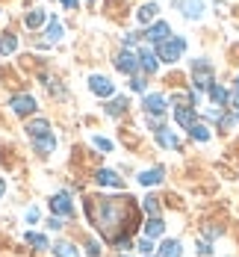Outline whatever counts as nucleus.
Instances as JSON below:
<instances>
[{
  "mask_svg": "<svg viewBox=\"0 0 239 257\" xmlns=\"http://www.w3.org/2000/svg\"><path fill=\"white\" fill-rule=\"evenodd\" d=\"M86 216L95 225V231L112 245H118L121 239H133V233L142 225L139 204L130 195H89Z\"/></svg>",
  "mask_w": 239,
  "mask_h": 257,
  "instance_id": "f257e3e1",
  "label": "nucleus"
},
{
  "mask_svg": "<svg viewBox=\"0 0 239 257\" xmlns=\"http://www.w3.org/2000/svg\"><path fill=\"white\" fill-rule=\"evenodd\" d=\"M186 51V39H165L162 45H157V56L162 62H177Z\"/></svg>",
  "mask_w": 239,
  "mask_h": 257,
  "instance_id": "f03ea898",
  "label": "nucleus"
},
{
  "mask_svg": "<svg viewBox=\"0 0 239 257\" xmlns=\"http://www.w3.org/2000/svg\"><path fill=\"white\" fill-rule=\"evenodd\" d=\"M192 80H195V89H210L212 86V65L207 59L192 62Z\"/></svg>",
  "mask_w": 239,
  "mask_h": 257,
  "instance_id": "7ed1b4c3",
  "label": "nucleus"
},
{
  "mask_svg": "<svg viewBox=\"0 0 239 257\" xmlns=\"http://www.w3.org/2000/svg\"><path fill=\"white\" fill-rule=\"evenodd\" d=\"M51 207H53V213H59L62 219L65 216H74V204H71V195L68 192H56L51 198Z\"/></svg>",
  "mask_w": 239,
  "mask_h": 257,
  "instance_id": "20e7f679",
  "label": "nucleus"
},
{
  "mask_svg": "<svg viewBox=\"0 0 239 257\" xmlns=\"http://www.w3.org/2000/svg\"><path fill=\"white\" fill-rule=\"evenodd\" d=\"M115 68L118 71H124V74H136V68H139V56L130 51H121L115 56Z\"/></svg>",
  "mask_w": 239,
  "mask_h": 257,
  "instance_id": "39448f33",
  "label": "nucleus"
},
{
  "mask_svg": "<svg viewBox=\"0 0 239 257\" xmlns=\"http://www.w3.org/2000/svg\"><path fill=\"white\" fill-rule=\"evenodd\" d=\"M89 89H92L98 98H109V95L115 92V86H112L106 77H101V74H92V77H89Z\"/></svg>",
  "mask_w": 239,
  "mask_h": 257,
  "instance_id": "423d86ee",
  "label": "nucleus"
},
{
  "mask_svg": "<svg viewBox=\"0 0 239 257\" xmlns=\"http://www.w3.org/2000/svg\"><path fill=\"white\" fill-rule=\"evenodd\" d=\"M9 106H12L18 115H30V112H36V98H33V95H15V98L9 101Z\"/></svg>",
  "mask_w": 239,
  "mask_h": 257,
  "instance_id": "0eeeda50",
  "label": "nucleus"
},
{
  "mask_svg": "<svg viewBox=\"0 0 239 257\" xmlns=\"http://www.w3.org/2000/svg\"><path fill=\"white\" fill-rule=\"evenodd\" d=\"M139 65H142V71H148V74H154L157 71V65H159V56L151 48H139Z\"/></svg>",
  "mask_w": 239,
  "mask_h": 257,
  "instance_id": "6e6552de",
  "label": "nucleus"
},
{
  "mask_svg": "<svg viewBox=\"0 0 239 257\" xmlns=\"http://www.w3.org/2000/svg\"><path fill=\"white\" fill-rule=\"evenodd\" d=\"M142 106H145L148 115H162V112H165V98H162V95H145Z\"/></svg>",
  "mask_w": 239,
  "mask_h": 257,
  "instance_id": "1a4fd4ad",
  "label": "nucleus"
},
{
  "mask_svg": "<svg viewBox=\"0 0 239 257\" xmlns=\"http://www.w3.org/2000/svg\"><path fill=\"white\" fill-rule=\"evenodd\" d=\"M174 121H177L180 127L189 130L195 124V109H192V106H177V109H174Z\"/></svg>",
  "mask_w": 239,
  "mask_h": 257,
  "instance_id": "9d476101",
  "label": "nucleus"
},
{
  "mask_svg": "<svg viewBox=\"0 0 239 257\" xmlns=\"http://www.w3.org/2000/svg\"><path fill=\"white\" fill-rule=\"evenodd\" d=\"M98 183H101V186H115V189H121V186H124V180L118 178V175H115V172H112V169H101V172H98Z\"/></svg>",
  "mask_w": 239,
  "mask_h": 257,
  "instance_id": "9b49d317",
  "label": "nucleus"
},
{
  "mask_svg": "<svg viewBox=\"0 0 239 257\" xmlns=\"http://www.w3.org/2000/svg\"><path fill=\"white\" fill-rule=\"evenodd\" d=\"M168 33H171V30H168V24H165V21H157V24H154L151 30H148V33H145V36H148L151 42H157V45H162V42L168 39Z\"/></svg>",
  "mask_w": 239,
  "mask_h": 257,
  "instance_id": "f8f14e48",
  "label": "nucleus"
},
{
  "mask_svg": "<svg viewBox=\"0 0 239 257\" xmlns=\"http://www.w3.org/2000/svg\"><path fill=\"white\" fill-rule=\"evenodd\" d=\"M162 233H165L162 219H159V216H151V219L145 222V236H148V239H157V236H162Z\"/></svg>",
  "mask_w": 239,
  "mask_h": 257,
  "instance_id": "ddd939ff",
  "label": "nucleus"
},
{
  "mask_svg": "<svg viewBox=\"0 0 239 257\" xmlns=\"http://www.w3.org/2000/svg\"><path fill=\"white\" fill-rule=\"evenodd\" d=\"M33 145H36V151H39V154H48V151L56 148V136H53V133H45V136L33 139Z\"/></svg>",
  "mask_w": 239,
  "mask_h": 257,
  "instance_id": "4468645a",
  "label": "nucleus"
},
{
  "mask_svg": "<svg viewBox=\"0 0 239 257\" xmlns=\"http://www.w3.org/2000/svg\"><path fill=\"white\" fill-rule=\"evenodd\" d=\"M162 175H165L162 169H148V172L139 175V183L142 186H157V183H162Z\"/></svg>",
  "mask_w": 239,
  "mask_h": 257,
  "instance_id": "2eb2a0df",
  "label": "nucleus"
},
{
  "mask_svg": "<svg viewBox=\"0 0 239 257\" xmlns=\"http://www.w3.org/2000/svg\"><path fill=\"white\" fill-rule=\"evenodd\" d=\"M157 142L162 145V148H177V145H180V139H177V136H174L168 127L157 130Z\"/></svg>",
  "mask_w": 239,
  "mask_h": 257,
  "instance_id": "dca6fc26",
  "label": "nucleus"
},
{
  "mask_svg": "<svg viewBox=\"0 0 239 257\" xmlns=\"http://www.w3.org/2000/svg\"><path fill=\"white\" fill-rule=\"evenodd\" d=\"M27 133H30L33 139H39V136H45V133H51V124H48L45 118H36V121H30V124H27Z\"/></svg>",
  "mask_w": 239,
  "mask_h": 257,
  "instance_id": "f3484780",
  "label": "nucleus"
},
{
  "mask_svg": "<svg viewBox=\"0 0 239 257\" xmlns=\"http://www.w3.org/2000/svg\"><path fill=\"white\" fill-rule=\"evenodd\" d=\"M180 242L177 239H165L162 245H159V257H180Z\"/></svg>",
  "mask_w": 239,
  "mask_h": 257,
  "instance_id": "a211bd4d",
  "label": "nucleus"
},
{
  "mask_svg": "<svg viewBox=\"0 0 239 257\" xmlns=\"http://www.w3.org/2000/svg\"><path fill=\"white\" fill-rule=\"evenodd\" d=\"M157 12H159L157 3H145V6L139 9V21H142V24H151V21L157 18Z\"/></svg>",
  "mask_w": 239,
  "mask_h": 257,
  "instance_id": "6ab92c4d",
  "label": "nucleus"
},
{
  "mask_svg": "<svg viewBox=\"0 0 239 257\" xmlns=\"http://www.w3.org/2000/svg\"><path fill=\"white\" fill-rule=\"evenodd\" d=\"M15 48H18V39H15L12 33H6V36L0 39V56H9Z\"/></svg>",
  "mask_w": 239,
  "mask_h": 257,
  "instance_id": "aec40b11",
  "label": "nucleus"
},
{
  "mask_svg": "<svg viewBox=\"0 0 239 257\" xmlns=\"http://www.w3.org/2000/svg\"><path fill=\"white\" fill-rule=\"evenodd\" d=\"M45 21H48V15H45V9H33V12L27 15V27H30V30H36V27H42Z\"/></svg>",
  "mask_w": 239,
  "mask_h": 257,
  "instance_id": "412c9836",
  "label": "nucleus"
},
{
  "mask_svg": "<svg viewBox=\"0 0 239 257\" xmlns=\"http://www.w3.org/2000/svg\"><path fill=\"white\" fill-rule=\"evenodd\" d=\"M189 136H192L195 142H207V139H210V130L204 127V124H198V121H195V124L189 127Z\"/></svg>",
  "mask_w": 239,
  "mask_h": 257,
  "instance_id": "4be33fe9",
  "label": "nucleus"
},
{
  "mask_svg": "<svg viewBox=\"0 0 239 257\" xmlns=\"http://www.w3.org/2000/svg\"><path fill=\"white\" fill-rule=\"evenodd\" d=\"M210 98H212V103L224 106V103H227V89H221V86H215V83H212V86H210Z\"/></svg>",
  "mask_w": 239,
  "mask_h": 257,
  "instance_id": "5701e85b",
  "label": "nucleus"
},
{
  "mask_svg": "<svg viewBox=\"0 0 239 257\" xmlns=\"http://www.w3.org/2000/svg\"><path fill=\"white\" fill-rule=\"evenodd\" d=\"M27 242H30V245H36V248H42V251H45V248H51V242H48V236H42V233H27Z\"/></svg>",
  "mask_w": 239,
  "mask_h": 257,
  "instance_id": "b1692460",
  "label": "nucleus"
},
{
  "mask_svg": "<svg viewBox=\"0 0 239 257\" xmlns=\"http://www.w3.org/2000/svg\"><path fill=\"white\" fill-rule=\"evenodd\" d=\"M53 251H56V257H77V248L71 242H56Z\"/></svg>",
  "mask_w": 239,
  "mask_h": 257,
  "instance_id": "393cba45",
  "label": "nucleus"
},
{
  "mask_svg": "<svg viewBox=\"0 0 239 257\" xmlns=\"http://www.w3.org/2000/svg\"><path fill=\"white\" fill-rule=\"evenodd\" d=\"M124 109H127V98H115L112 103H106V112L109 115H121Z\"/></svg>",
  "mask_w": 239,
  "mask_h": 257,
  "instance_id": "a878e982",
  "label": "nucleus"
},
{
  "mask_svg": "<svg viewBox=\"0 0 239 257\" xmlns=\"http://www.w3.org/2000/svg\"><path fill=\"white\" fill-rule=\"evenodd\" d=\"M142 207H145V213H148V216H159V201L154 198V195H148Z\"/></svg>",
  "mask_w": 239,
  "mask_h": 257,
  "instance_id": "bb28decb",
  "label": "nucleus"
},
{
  "mask_svg": "<svg viewBox=\"0 0 239 257\" xmlns=\"http://www.w3.org/2000/svg\"><path fill=\"white\" fill-rule=\"evenodd\" d=\"M48 39H51V42H59V39H62V24H59V21H51V24H48Z\"/></svg>",
  "mask_w": 239,
  "mask_h": 257,
  "instance_id": "cd10ccee",
  "label": "nucleus"
},
{
  "mask_svg": "<svg viewBox=\"0 0 239 257\" xmlns=\"http://www.w3.org/2000/svg\"><path fill=\"white\" fill-rule=\"evenodd\" d=\"M201 15V0H186V18H198Z\"/></svg>",
  "mask_w": 239,
  "mask_h": 257,
  "instance_id": "c85d7f7f",
  "label": "nucleus"
},
{
  "mask_svg": "<svg viewBox=\"0 0 239 257\" xmlns=\"http://www.w3.org/2000/svg\"><path fill=\"white\" fill-rule=\"evenodd\" d=\"M136 248H139L142 254H151V251H154V242H151V239L145 236V239H139V245H136Z\"/></svg>",
  "mask_w": 239,
  "mask_h": 257,
  "instance_id": "c756f323",
  "label": "nucleus"
},
{
  "mask_svg": "<svg viewBox=\"0 0 239 257\" xmlns=\"http://www.w3.org/2000/svg\"><path fill=\"white\" fill-rule=\"evenodd\" d=\"M95 145H98L101 151H112V142H109V139H104V136H95Z\"/></svg>",
  "mask_w": 239,
  "mask_h": 257,
  "instance_id": "7c9ffc66",
  "label": "nucleus"
},
{
  "mask_svg": "<svg viewBox=\"0 0 239 257\" xmlns=\"http://www.w3.org/2000/svg\"><path fill=\"white\" fill-rule=\"evenodd\" d=\"M48 228H51V231H59V228H62V216H56V213H53L51 219H48Z\"/></svg>",
  "mask_w": 239,
  "mask_h": 257,
  "instance_id": "2f4dec72",
  "label": "nucleus"
},
{
  "mask_svg": "<svg viewBox=\"0 0 239 257\" xmlns=\"http://www.w3.org/2000/svg\"><path fill=\"white\" fill-rule=\"evenodd\" d=\"M130 89H133V92H145V80L133 74V80H130Z\"/></svg>",
  "mask_w": 239,
  "mask_h": 257,
  "instance_id": "473e14b6",
  "label": "nucleus"
},
{
  "mask_svg": "<svg viewBox=\"0 0 239 257\" xmlns=\"http://www.w3.org/2000/svg\"><path fill=\"white\" fill-rule=\"evenodd\" d=\"M86 251H89L92 257H98V254H101V248H98V242H95V239H92V242L86 245Z\"/></svg>",
  "mask_w": 239,
  "mask_h": 257,
  "instance_id": "72a5a7b5",
  "label": "nucleus"
},
{
  "mask_svg": "<svg viewBox=\"0 0 239 257\" xmlns=\"http://www.w3.org/2000/svg\"><path fill=\"white\" fill-rule=\"evenodd\" d=\"M139 36H142V33H130V36H124V45H127V48L136 45V42H139Z\"/></svg>",
  "mask_w": 239,
  "mask_h": 257,
  "instance_id": "f704fd0d",
  "label": "nucleus"
},
{
  "mask_svg": "<svg viewBox=\"0 0 239 257\" xmlns=\"http://www.w3.org/2000/svg\"><path fill=\"white\" fill-rule=\"evenodd\" d=\"M198 254H212L210 242H198Z\"/></svg>",
  "mask_w": 239,
  "mask_h": 257,
  "instance_id": "c9c22d12",
  "label": "nucleus"
},
{
  "mask_svg": "<svg viewBox=\"0 0 239 257\" xmlns=\"http://www.w3.org/2000/svg\"><path fill=\"white\" fill-rule=\"evenodd\" d=\"M36 219H39V210H36V207H30V210H27V222H36Z\"/></svg>",
  "mask_w": 239,
  "mask_h": 257,
  "instance_id": "e433bc0d",
  "label": "nucleus"
},
{
  "mask_svg": "<svg viewBox=\"0 0 239 257\" xmlns=\"http://www.w3.org/2000/svg\"><path fill=\"white\" fill-rule=\"evenodd\" d=\"M233 103L239 106V77H236V92H233Z\"/></svg>",
  "mask_w": 239,
  "mask_h": 257,
  "instance_id": "4c0bfd02",
  "label": "nucleus"
},
{
  "mask_svg": "<svg viewBox=\"0 0 239 257\" xmlns=\"http://www.w3.org/2000/svg\"><path fill=\"white\" fill-rule=\"evenodd\" d=\"M62 3H65L68 9H74V6H77V0H62Z\"/></svg>",
  "mask_w": 239,
  "mask_h": 257,
  "instance_id": "58836bf2",
  "label": "nucleus"
},
{
  "mask_svg": "<svg viewBox=\"0 0 239 257\" xmlns=\"http://www.w3.org/2000/svg\"><path fill=\"white\" fill-rule=\"evenodd\" d=\"M3 192H6V183H3V178H0V198H3Z\"/></svg>",
  "mask_w": 239,
  "mask_h": 257,
  "instance_id": "ea45409f",
  "label": "nucleus"
},
{
  "mask_svg": "<svg viewBox=\"0 0 239 257\" xmlns=\"http://www.w3.org/2000/svg\"><path fill=\"white\" fill-rule=\"evenodd\" d=\"M89 3H95V0H89Z\"/></svg>",
  "mask_w": 239,
  "mask_h": 257,
  "instance_id": "a19ab883",
  "label": "nucleus"
},
{
  "mask_svg": "<svg viewBox=\"0 0 239 257\" xmlns=\"http://www.w3.org/2000/svg\"><path fill=\"white\" fill-rule=\"evenodd\" d=\"M148 257H151V254H148Z\"/></svg>",
  "mask_w": 239,
  "mask_h": 257,
  "instance_id": "79ce46f5",
  "label": "nucleus"
}]
</instances>
